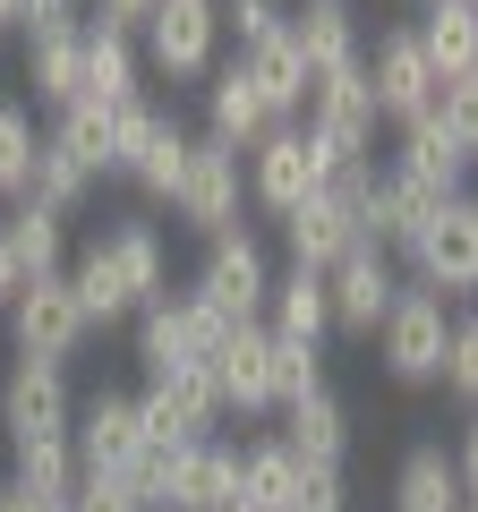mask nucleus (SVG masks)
<instances>
[{
	"label": "nucleus",
	"mask_w": 478,
	"mask_h": 512,
	"mask_svg": "<svg viewBox=\"0 0 478 512\" xmlns=\"http://www.w3.org/2000/svg\"><path fill=\"white\" fill-rule=\"evenodd\" d=\"M274 436L291 444V453L308 461V470H342V461H350V402L325 384V393H308V402H291V410H282V427H274Z\"/></svg>",
	"instance_id": "obj_18"
},
{
	"label": "nucleus",
	"mask_w": 478,
	"mask_h": 512,
	"mask_svg": "<svg viewBox=\"0 0 478 512\" xmlns=\"http://www.w3.org/2000/svg\"><path fill=\"white\" fill-rule=\"evenodd\" d=\"M265 128H282V120L265 111V94L248 86V69H239V60H222V69L205 77V137H222V146H239V154H257Z\"/></svg>",
	"instance_id": "obj_16"
},
{
	"label": "nucleus",
	"mask_w": 478,
	"mask_h": 512,
	"mask_svg": "<svg viewBox=\"0 0 478 512\" xmlns=\"http://www.w3.org/2000/svg\"><path fill=\"white\" fill-rule=\"evenodd\" d=\"M444 393L461 410H478V308L453 316V350H444Z\"/></svg>",
	"instance_id": "obj_39"
},
{
	"label": "nucleus",
	"mask_w": 478,
	"mask_h": 512,
	"mask_svg": "<svg viewBox=\"0 0 478 512\" xmlns=\"http://www.w3.org/2000/svg\"><path fill=\"white\" fill-rule=\"evenodd\" d=\"M0 436H9V453H18V444L77 436L69 367H52V359H18V367H9V384H0Z\"/></svg>",
	"instance_id": "obj_6"
},
{
	"label": "nucleus",
	"mask_w": 478,
	"mask_h": 512,
	"mask_svg": "<svg viewBox=\"0 0 478 512\" xmlns=\"http://www.w3.org/2000/svg\"><path fill=\"white\" fill-rule=\"evenodd\" d=\"M470 504V487H461L453 453L444 444H410L402 470H393V512H461Z\"/></svg>",
	"instance_id": "obj_25"
},
{
	"label": "nucleus",
	"mask_w": 478,
	"mask_h": 512,
	"mask_svg": "<svg viewBox=\"0 0 478 512\" xmlns=\"http://www.w3.org/2000/svg\"><path fill=\"white\" fill-rule=\"evenodd\" d=\"M461 512H478V504H461Z\"/></svg>",
	"instance_id": "obj_55"
},
{
	"label": "nucleus",
	"mask_w": 478,
	"mask_h": 512,
	"mask_svg": "<svg viewBox=\"0 0 478 512\" xmlns=\"http://www.w3.org/2000/svg\"><path fill=\"white\" fill-rule=\"evenodd\" d=\"M410 35H419L436 77H470L478 69V0H419Z\"/></svg>",
	"instance_id": "obj_23"
},
{
	"label": "nucleus",
	"mask_w": 478,
	"mask_h": 512,
	"mask_svg": "<svg viewBox=\"0 0 478 512\" xmlns=\"http://www.w3.org/2000/svg\"><path fill=\"white\" fill-rule=\"evenodd\" d=\"M163 128V103H146V94H129V103H111V154H120V171L146 154V137Z\"/></svg>",
	"instance_id": "obj_41"
},
{
	"label": "nucleus",
	"mask_w": 478,
	"mask_h": 512,
	"mask_svg": "<svg viewBox=\"0 0 478 512\" xmlns=\"http://www.w3.org/2000/svg\"><path fill=\"white\" fill-rule=\"evenodd\" d=\"M239 495V444L231 436H197L180 461H171V504L163 512H214Z\"/></svg>",
	"instance_id": "obj_19"
},
{
	"label": "nucleus",
	"mask_w": 478,
	"mask_h": 512,
	"mask_svg": "<svg viewBox=\"0 0 478 512\" xmlns=\"http://www.w3.org/2000/svg\"><path fill=\"white\" fill-rule=\"evenodd\" d=\"M0 231H9V248H18V265H26V282H52V274H69V222L52 214V205H9L0 214Z\"/></svg>",
	"instance_id": "obj_27"
},
{
	"label": "nucleus",
	"mask_w": 478,
	"mask_h": 512,
	"mask_svg": "<svg viewBox=\"0 0 478 512\" xmlns=\"http://www.w3.org/2000/svg\"><path fill=\"white\" fill-rule=\"evenodd\" d=\"M265 325L291 333V342H316V350H325V333H333V282H325V274H308V265H282V274H274V308H265Z\"/></svg>",
	"instance_id": "obj_24"
},
{
	"label": "nucleus",
	"mask_w": 478,
	"mask_h": 512,
	"mask_svg": "<svg viewBox=\"0 0 478 512\" xmlns=\"http://www.w3.org/2000/svg\"><path fill=\"white\" fill-rule=\"evenodd\" d=\"M26 86H35V103L52 111V120H60L69 103H86V18L26 35Z\"/></svg>",
	"instance_id": "obj_15"
},
{
	"label": "nucleus",
	"mask_w": 478,
	"mask_h": 512,
	"mask_svg": "<svg viewBox=\"0 0 478 512\" xmlns=\"http://www.w3.org/2000/svg\"><path fill=\"white\" fill-rule=\"evenodd\" d=\"M188 146H197V137H188V128L163 111V128H154V137H146V154L129 163V180L146 188V197H163V205H171V197H180V171H188Z\"/></svg>",
	"instance_id": "obj_34"
},
{
	"label": "nucleus",
	"mask_w": 478,
	"mask_h": 512,
	"mask_svg": "<svg viewBox=\"0 0 478 512\" xmlns=\"http://www.w3.org/2000/svg\"><path fill=\"white\" fill-rule=\"evenodd\" d=\"M171 214H180V231H197V239L239 231V214H248V154L222 146V137H197V146H188V171H180Z\"/></svg>",
	"instance_id": "obj_4"
},
{
	"label": "nucleus",
	"mask_w": 478,
	"mask_h": 512,
	"mask_svg": "<svg viewBox=\"0 0 478 512\" xmlns=\"http://www.w3.org/2000/svg\"><path fill=\"white\" fill-rule=\"evenodd\" d=\"M146 384H163V402L180 410L197 436H214L231 410H222V376H214V359H180V367H163V376H146Z\"/></svg>",
	"instance_id": "obj_31"
},
{
	"label": "nucleus",
	"mask_w": 478,
	"mask_h": 512,
	"mask_svg": "<svg viewBox=\"0 0 478 512\" xmlns=\"http://www.w3.org/2000/svg\"><path fill=\"white\" fill-rule=\"evenodd\" d=\"M265 333H274V325H265ZM308 393H325V350L274 333V419H282L291 402H308Z\"/></svg>",
	"instance_id": "obj_37"
},
{
	"label": "nucleus",
	"mask_w": 478,
	"mask_h": 512,
	"mask_svg": "<svg viewBox=\"0 0 478 512\" xmlns=\"http://www.w3.org/2000/svg\"><path fill=\"white\" fill-rule=\"evenodd\" d=\"M137 427H146V444H163V453H180V444H197V427H188L180 410L163 402V384H146V393H137Z\"/></svg>",
	"instance_id": "obj_42"
},
{
	"label": "nucleus",
	"mask_w": 478,
	"mask_h": 512,
	"mask_svg": "<svg viewBox=\"0 0 478 512\" xmlns=\"http://www.w3.org/2000/svg\"><path fill=\"white\" fill-rule=\"evenodd\" d=\"M9 478H18L26 495H43V504H69L77 478H86V461H77L69 436H52V444H18V453H9Z\"/></svg>",
	"instance_id": "obj_32"
},
{
	"label": "nucleus",
	"mask_w": 478,
	"mask_h": 512,
	"mask_svg": "<svg viewBox=\"0 0 478 512\" xmlns=\"http://www.w3.org/2000/svg\"><path fill=\"white\" fill-rule=\"evenodd\" d=\"M137 52H146L154 77H171V86H188V77H214L222 69V18L214 9H188V0H163L146 18V35H137Z\"/></svg>",
	"instance_id": "obj_8"
},
{
	"label": "nucleus",
	"mask_w": 478,
	"mask_h": 512,
	"mask_svg": "<svg viewBox=\"0 0 478 512\" xmlns=\"http://www.w3.org/2000/svg\"><path fill=\"white\" fill-rule=\"evenodd\" d=\"M376 86H368V60H350V69H325L316 77V94H308V137L333 154V171L342 163H376Z\"/></svg>",
	"instance_id": "obj_3"
},
{
	"label": "nucleus",
	"mask_w": 478,
	"mask_h": 512,
	"mask_svg": "<svg viewBox=\"0 0 478 512\" xmlns=\"http://www.w3.org/2000/svg\"><path fill=\"white\" fill-rule=\"evenodd\" d=\"M239 495L257 512H291V495H299V453L282 436H248L239 444Z\"/></svg>",
	"instance_id": "obj_30"
},
{
	"label": "nucleus",
	"mask_w": 478,
	"mask_h": 512,
	"mask_svg": "<svg viewBox=\"0 0 478 512\" xmlns=\"http://www.w3.org/2000/svg\"><path fill=\"white\" fill-rule=\"evenodd\" d=\"M214 376H222V410L231 419H274V333L265 325H239L214 350Z\"/></svg>",
	"instance_id": "obj_13"
},
{
	"label": "nucleus",
	"mask_w": 478,
	"mask_h": 512,
	"mask_svg": "<svg viewBox=\"0 0 478 512\" xmlns=\"http://www.w3.org/2000/svg\"><path fill=\"white\" fill-rule=\"evenodd\" d=\"M43 26H77V0H26V35H43Z\"/></svg>",
	"instance_id": "obj_48"
},
{
	"label": "nucleus",
	"mask_w": 478,
	"mask_h": 512,
	"mask_svg": "<svg viewBox=\"0 0 478 512\" xmlns=\"http://www.w3.org/2000/svg\"><path fill=\"white\" fill-rule=\"evenodd\" d=\"M282 248H291V265H308V274H333V265H342L350 248H368V239H359V222L333 197H308L299 214H282Z\"/></svg>",
	"instance_id": "obj_22"
},
{
	"label": "nucleus",
	"mask_w": 478,
	"mask_h": 512,
	"mask_svg": "<svg viewBox=\"0 0 478 512\" xmlns=\"http://www.w3.org/2000/svg\"><path fill=\"white\" fill-rule=\"evenodd\" d=\"M69 291H77V308H86V325H111V316H137V308H129V291H120V274H111V256H103V239L69 256Z\"/></svg>",
	"instance_id": "obj_33"
},
{
	"label": "nucleus",
	"mask_w": 478,
	"mask_h": 512,
	"mask_svg": "<svg viewBox=\"0 0 478 512\" xmlns=\"http://www.w3.org/2000/svg\"><path fill=\"white\" fill-rule=\"evenodd\" d=\"M291 512H350V478H342V470H308V461H299Z\"/></svg>",
	"instance_id": "obj_43"
},
{
	"label": "nucleus",
	"mask_w": 478,
	"mask_h": 512,
	"mask_svg": "<svg viewBox=\"0 0 478 512\" xmlns=\"http://www.w3.org/2000/svg\"><path fill=\"white\" fill-rule=\"evenodd\" d=\"M43 512H69V504H43Z\"/></svg>",
	"instance_id": "obj_54"
},
{
	"label": "nucleus",
	"mask_w": 478,
	"mask_h": 512,
	"mask_svg": "<svg viewBox=\"0 0 478 512\" xmlns=\"http://www.w3.org/2000/svg\"><path fill=\"white\" fill-rule=\"evenodd\" d=\"M69 512H146V504H137L111 470H86V478H77V495H69Z\"/></svg>",
	"instance_id": "obj_44"
},
{
	"label": "nucleus",
	"mask_w": 478,
	"mask_h": 512,
	"mask_svg": "<svg viewBox=\"0 0 478 512\" xmlns=\"http://www.w3.org/2000/svg\"><path fill=\"white\" fill-rule=\"evenodd\" d=\"M188 9H214V0H188Z\"/></svg>",
	"instance_id": "obj_53"
},
{
	"label": "nucleus",
	"mask_w": 478,
	"mask_h": 512,
	"mask_svg": "<svg viewBox=\"0 0 478 512\" xmlns=\"http://www.w3.org/2000/svg\"><path fill=\"white\" fill-rule=\"evenodd\" d=\"M77 461H86V470H120V461L137 453V444H146V427H137V393H94V402H77Z\"/></svg>",
	"instance_id": "obj_20"
},
{
	"label": "nucleus",
	"mask_w": 478,
	"mask_h": 512,
	"mask_svg": "<svg viewBox=\"0 0 478 512\" xmlns=\"http://www.w3.org/2000/svg\"><path fill=\"white\" fill-rule=\"evenodd\" d=\"M453 299L427 291V282H402L393 316L376 325V359H385L393 384H444V350H453Z\"/></svg>",
	"instance_id": "obj_1"
},
{
	"label": "nucleus",
	"mask_w": 478,
	"mask_h": 512,
	"mask_svg": "<svg viewBox=\"0 0 478 512\" xmlns=\"http://www.w3.org/2000/svg\"><path fill=\"white\" fill-rule=\"evenodd\" d=\"M52 137L94 171V180H103V171H120V154H111V103H69V111L52 120Z\"/></svg>",
	"instance_id": "obj_35"
},
{
	"label": "nucleus",
	"mask_w": 478,
	"mask_h": 512,
	"mask_svg": "<svg viewBox=\"0 0 478 512\" xmlns=\"http://www.w3.org/2000/svg\"><path fill=\"white\" fill-rule=\"evenodd\" d=\"M214 18H222V35H239V52H248V43L282 35L291 9H282V0H214Z\"/></svg>",
	"instance_id": "obj_40"
},
{
	"label": "nucleus",
	"mask_w": 478,
	"mask_h": 512,
	"mask_svg": "<svg viewBox=\"0 0 478 512\" xmlns=\"http://www.w3.org/2000/svg\"><path fill=\"white\" fill-rule=\"evenodd\" d=\"M137 77H146V52H137L129 26L86 18V103H129Z\"/></svg>",
	"instance_id": "obj_26"
},
{
	"label": "nucleus",
	"mask_w": 478,
	"mask_h": 512,
	"mask_svg": "<svg viewBox=\"0 0 478 512\" xmlns=\"http://www.w3.org/2000/svg\"><path fill=\"white\" fill-rule=\"evenodd\" d=\"M0 26H18V35H26V0H0Z\"/></svg>",
	"instance_id": "obj_50"
},
{
	"label": "nucleus",
	"mask_w": 478,
	"mask_h": 512,
	"mask_svg": "<svg viewBox=\"0 0 478 512\" xmlns=\"http://www.w3.org/2000/svg\"><path fill=\"white\" fill-rule=\"evenodd\" d=\"M188 291H197L222 325H265V308H274V256H265V239L248 231V222L222 231V239H205V265H197Z\"/></svg>",
	"instance_id": "obj_2"
},
{
	"label": "nucleus",
	"mask_w": 478,
	"mask_h": 512,
	"mask_svg": "<svg viewBox=\"0 0 478 512\" xmlns=\"http://www.w3.org/2000/svg\"><path fill=\"white\" fill-rule=\"evenodd\" d=\"M0 512H43V495H26L18 478H9V487H0Z\"/></svg>",
	"instance_id": "obj_49"
},
{
	"label": "nucleus",
	"mask_w": 478,
	"mask_h": 512,
	"mask_svg": "<svg viewBox=\"0 0 478 512\" xmlns=\"http://www.w3.org/2000/svg\"><path fill=\"white\" fill-rule=\"evenodd\" d=\"M393 171H410V180L444 188V197H461V188H470V154H461L453 137H444V128H436V111L402 128V146H393Z\"/></svg>",
	"instance_id": "obj_28"
},
{
	"label": "nucleus",
	"mask_w": 478,
	"mask_h": 512,
	"mask_svg": "<svg viewBox=\"0 0 478 512\" xmlns=\"http://www.w3.org/2000/svg\"><path fill=\"white\" fill-rule=\"evenodd\" d=\"M163 9V0H94L86 18H103V26H129V35H146V18Z\"/></svg>",
	"instance_id": "obj_45"
},
{
	"label": "nucleus",
	"mask_w": 478,
	"mask_h": 512,
	"mask_svg": "<svg viewBox=\"0 0 478 512\" xmlns=\"http://www.w3.org/2000/svg\"><path fill=\"white\" fill-rule=\"evenodd\" d=\"M214 512H257V504H248V495H231V504H214Z\"/></svg>",
	"instance_id": "obj_51"
},
{
	"label": "nucleus",
	"mask_w": 478,
	"mask_h": 512,
	"mask_svg": "<svg viewBox=\"0 0 478 512\" xmlns=\"http://www.w3.org/2000/svg\"><path fill=\"white\" fill-rule=\"evenodd\" d=\"M43 137H52V128H35V111H26L18 94H0V205H26V197H35Z\"/></svg>",
	"instance_id": "obj_29"
},
{
	"label": "nucleus",
	"mask_w": 478,
	"mask_h": 512,
	"mask_svg": "<svg viewBox=\"0 0 478 512\" xmlns=\"http://www.w3.org/2000/svg\"><path fill=\"white\" fill-rule=\"evenodd\" d=\"M325 180H333V154L316 146L299 120H282V128H265V146L248 154V205H265V214H299L308 197H325Z\"/></svg>",
	"instance_id": "obj_5"
},
{
	"label": "nucleus",
	"mask_w": 478,
	"mask_h": 512,
	"mask_svg": "<svg viewBox=\"0 0 478 512\" xmlns=\"http://www.w3.org/2000/svg\"><path fill=\"white\" fill-rule=\"evenodd\" d=\"M410 282L444 291L453 308L478 299V214H470V205H444V214L427 222V239L410 248Z\"/></svg>",
	"instance_id": "obj_11"
},
{
	"label": "nucleus",
	"mask_w": 478,
	"mask_h": 512,
	"mask_svg": "<svg viewBox=\"0 0 478 512\" xmlns=\"http://www.w3.org/2000/svg\"><path fill=\"white\" fill-rule=\"evenodd\" d=\"M239 69H248V86L265 94V111H274V120H308L316 69H308V60H299L291 26H282V35H265V43H248V52H239Z\"/></svg>",
	"instance_id": "obj_17"
},
{
	"label": "nucleus",
	"mask_w": 478,
	"mask_h": 512,
	"mask_svg": "<svg viewBox=\"0 0 478 512\" xmlns=\"http://www.w3.org/2000/svg\"><path fill=\"white\" fill-rule=\"evenodd\" d=\"M86 197H94V171L77 163V154L60 146V137H43V163H35V205H52V214L69 222Z\"/></svg>",
	"instance_id": "obj_36"
},
{
	"label": "nucleus",
	"mask_w": 478,
	"mask_h": 512,
	"mask_svg": "<svg viewBox=\"0 0 478 512\" xmlns=\"http://www.w3.org/2000/svg\"><path fill=\"white\" fill-rule=\"evenodd\" d=\"M461 205H470V214H478V180H470V188H461Z\"/></svg>",
	"instance_id": "obj_52"
},
{
	"label": "nucleus",
	"mask_w": 478,
	"mask_h": 512,
	"mask_svg": "<svg viewBox=\"0 0 478 512\" xmlns=\"http://www.w3.org/2000/svg\"><path fill=\"white\" fill-rule=\"evenodd\" d=\"M103 256H111V274H120V291H129V308L171 299V248H163V231H154L146 214H120V222H111Z\"/></svg>",
	"instance_id": "obj_14"
},
{
	"label": "nucleus",
	"mask_w": 478,
	"mask_h": 512,
	"mask_svg": "<svg viewBox=\"0 0 478 512\" xmlns=\"http://www.w3.org/2000/svg\"><path fill=\"white\" fill-rule=\"evenodd\" d=\"M368 86H376V111H385L393 128H410V120H427V111H436V86H444V77L427 69V52H419V35H410V26H385V35H376V52H368Z\"/></svg>",
	"instance_id": "obj_10"
},
{
	"label": "nucleus",
	"mask_w": 478,
	"mask_h": 512,
	"mask_svg": "<svg viewBox=\"0 0 478 512\" xmlns=\"http://www.w3.org/2000/svg\"><path fill=\"white\" fill-rule=\"evenodd\" d=\"M453 470H461V487H470V504H478V410H470V427H461V444H453Z\"/></svg>",
	"instance_id": "obj_47"
},
{
	"label": "nucleus",
	"mask_w": 478,
	"mask_h": 512,
	"mask_svg": "<svg viewBox=\"0 0 478 512\" xmlns=\"http://www.w3.org/2000/svg\"><path fill=\"white\" fill-rule=\"evenodd\" d=\"M231 333L239 325H222L197 291H171V299H154V308H137V359H146V376H163V367H180V359H214Z\"/></svg>",
	"instance_id": "obj_7"
},
{
	"label": "nucleus",
	"mask_w": 478,
	"mask_h": 512,
	"mask_svg": "<svg viewBox=\"0 0 478 512\" xmlns=\"http://www.w3.org/2000/svg\"><path fill=\"white\" fill-rule=\"evenodd\" d=\"M436 128L453 137L461 154H470V171H478V69H470V77H444V86H436Z\"/></svg>",
	"instance_id": "obj_38"
},
{
	"label": "nucleus",
	"mask_w": 478,
	"mask_h": 512,
	"mask_svg": "<svg viewBox=\"0 0 478 512\" xmlns=\"http://www.w3.org/2000/svg\"><path fill=\"white\" fill-rule=\"evenodd\" d=\"M86 308H77V291H69V274H52V282H26L18 291V308H9V342H18V359H77L86 350Z\"/></svg>",
	"instance_id": "obj_9"
},
{
	"label": "nucleus",
	"mask_w": 478,
	"mask_h": 512,
	"mask_svg": "<svg viewBox=\"0 0 478 512\" xmlns=\"http://www.w3.org/2000/svg\"><path fill=\"white\" fill-rule=\"evenodd\" d=\"M325 282H333V333H368V342L393 316V299H402V265L385 248H350Z\"/></svg>",
	"instance_id": "obj_12"
},
{
	"label": "nucleus",
	"mask_w": 478,
	"mask_h": 512,
	"mask_svg": "<svg viewBox=\"0 0 478 512\" xmlns=\"http://www.w3.org/2000/svg\"><path fill=\"white\" fill-rule=\"evenodd\" d=\"M291 43H299V60H308L316 77L368 60V43H359V9H350V0H299V9H291Z\"/></svg>",
	"instance_id": "obj_21"
},
{
	"label": "nucleus",
	"mask_w": 478,
	"mask_h": 512,
	"mask_svg": "<svg viewBox=\"0 0 478 512\" xmlns=\"http://www.w3.org/2000/svg\"><path fill=\"white\" fill-rule=\"evenodd\" d=\"M18 291H26V265H18V248H9V231H0V316L18 308Z\"/></svg>",
	"instance_id": "obj_46"
}]
</instances>
